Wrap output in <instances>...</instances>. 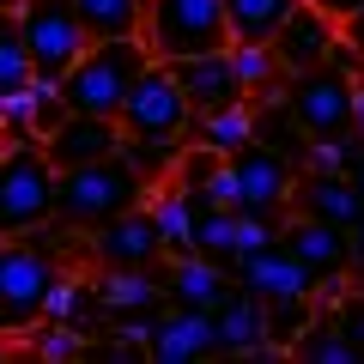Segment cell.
<instances>
[{
  "label": "cell",
  "instance_id": "obj_1",
  "mask_svg": "<svg viewBox=\"0 0 364 364\" xmlns=\"http://www.w3.org/2000/svg\"><path fill=\"white\" fill-rule=\"evenodd\" d=\"M146 188H152V182L134 170L128 152L91 158V164L61 170V182H55V219H61L67 231H91V225L116 219V213H128V207H146Z\"/></svg>",
  "mask_w": 364,
  "mask_h": 364
},
{
  "label": "cell",
  "instance_id": "obj_2",
  "mask_svg": "<svg viewBox=\"0 0 364 364\" xmlns=\"http://www.w3.org/2000/svg\"><path fill=\"white\" fill-rule=\"evenodd\" d=\"M146 67H152V49H146L140 37L85 43V55L61 73V97H67V109H79V116H122L134 79H140Z\"/></svg>",
  "mask_w": 364,
  "mask_h": 364
},
{
  "label": "cell",
  "instance_id": "obj_3",
  "mask_svg": "<svg viewBox=\"0 0 364 364\" xmlns=\"http://www.w3.org/2000/svg\"><path fill=\"white\" fill-rule=\"evenodd\" d=\"M55 182H61V170L49 164L43 140H6V152H0V237H31L55 225Z\"/></svg>",
  "mask_w": 364,
  "mask_h": 364
},
{
  "label": "cell",
  "instance_id": "obj_4",
  "mask_svg": "<svg viewBox=\"0 0 364 364\" xmlns=\"http://www.w3.org/2000/svg\"><path fill=\"white\" fill-rule=\"evenodd\" d=\"M55 279H61V261L43 243L0 237V340H25L43 322V304H49Z\"/></svg>",
  "mask_w": 364,
  "mask_h": 364
},
{
  "label": "cell",
  "instance_id": "obj_5",
  "mask_svg": "<svg viewBox=\"0 0 364 364\" xmlns=\"http://www.w3.org/2000/svg\"><path fill=\"white\" fill-rule=\"evenodd\" d=\"M140 43L152 49V61H188L231 43V18L225 0H146Z\"/></svg>",
  "mask_w": 364,
  "mask_h": 364
},
{
  "label": "cell",
  "instance_id": "obj_6",
  "mask_svg": "<svg viewBox=\"0 0 364 364\" xmlns=\"http://www.w3.org/2000/svg\"><path fill=\"white\" fill-rule=\"evenodd\" d=\"M352 85L358 79L346 67L322 61L304 67V73H286V109L304 128V140H328V134H352Z\"/></svg>",
  "mask_w": 364,
  "mask_h": 364
},
{
  "label": "cell",
  "instance_id": "obj_7",
  "mask_svg": "<svg viewBox=\"0 0 364 364\" xmlns=\"http://www.w3.org/2000/svg\"><path fill=\"white\" fill-rule=\"evenodd\" d=\"M13 25H18V37H25V49H31L37 79H61L91 43L85 25H79V13H73V0H18Z\"/></svg>",
  "mask_w": 364,
  "mask_h": 364
},
{
  "label": "cell",
  "instance_id": "obj_8",
  "mask_svg": "<svg viewBox=\"0 0 364 364\" xmlns=\"http://www.w3.org/2000/svg\"><path fill=\"white\" fill-rule=\"evenodd\" d=\"M122 134L128 140H188V128H195V109H188V97H182L176 73H170L164 61H152L140 79H134L128 104H122Z\"/></svg>",
  "mask_w": 364,
  "mask_h": 364
},
{
  "label": "cell",
  "instance_id": "obj_9",
  "mask_svg": "<svg viewBox=\"0 0 364 364\" xmlns=\"http://www.w3.org/2000/svg\"><path fill=\"white\" fill-rule=\"evenodd\" d=\"M225 164H231V182H237V213H261V219H279V213H291L298 164H291L279 146L249 140L243 152H231Z\"/></svg>",
  "mask_w": 364,
  "mask_h": 364
},
{
  "label": "cell",
  "instance_id": "obj_10",
  "mask_svg": "<svg viewBox=\"0 0 364 364\" xmlns=\"http://www.w3.org/2000/svg\"><path fill=\"white\" fill-rule=\"evenodd\" d=\"M85 249H91L97 267H158L164 261V237H158V219L146 207H128L116 219L91 225Z\"/></svg>",
  "mask_w": 364,
  "mask_h": 364
},
{
  "label": "cell",
  "instance_id": "obj_11",
  "mask_svg": "<svg viewBox=\"0 0 364 364\" xmlns=\"http://www.w3.org/2000/svg\"><path fill=\"white\" fill-rule=\"evenodd\" d=\"M237 286L255 291L261 304H279V298H316L310 267H304V261L291 255L279 237H273L267 249H249V255H237Z\"/></svg>",
  "mask_w": 364,
  "mask_h": 364
},
{
  "label": "cell",
  "instance_id": "obj_12",
  "mask_svg": "<svg viewBox=\"0 0 364 364\" xmlns=\"http://www.w3.org/2000/svg\"><path fill=\"white\" fill-rule=\"evenodd\" d=\"M122 140H128V134H122L116 116H79V109H67V116L43 134V152H49L55 170H73V164H91V158L122 152Z\"/></svg>",
  "mask_w": 364,
  "mask_h": 364
},
{
  "label": "cell",
  "instance_id": "obj_13",
  "mask_svg": "<svg viewBox=\"0 0 364 364\" xmlns=\"http://www.w3.org/2000/svg\"><path fill=\"white\" fill-rule=\"evenodd\" d=\"M279 243L310 267V279H334V273H352V231L346 225H328V219H310V213H291Z\"/></svg>",
  "mask_w": 364,
  "mask_h": 364
},
{
  "label": "cell",
  "instance_id": "obj_14",
  "mask_svg": "<svg viewBox=\"0 0 364 364\" xmlns=\"http://www.w3.org/2000/svg\"><path fill=\"white\" fill-rule=\"evenodd\" d=\"M170 73H176V85H182V97H188V109H225V104H237V97H249L243 91V79H237V67H231V43L225 49H207V55H188V61H164Z\"/></svg>",
  "mask_w": 364,
  "mask_h": 364
},
{
  "label": "cell",
  "instance_id": "obj_15",
  "mask_svg": "<svg viewBox=\"0 0 364 364\" xmlns=\"http://www.w3.org/2000/svg\"><path fill=\"white\" fill-rule=\"evenodd\" d=\"M158 364H195L219 352V334H213V310H182V304H164L158 310V328L146 340Z\"/></svg>",
  "mask_w": 364,
  "mask_h": 364
},
{
  "label": "cell",
  "instance_id": "obj_16",
  "mask_svg": "<svg viewBox=\"0 0 364 364\" xmlns=\"http://www.w3.org/2000/svg\"><path fill=\"white\" fill-rule=\"evenodd\" d=\"M334 37H340V18H328L322 6L298 0V6H291V18L279 25V37H273V55H279V67H286V73H304V67H322V61H328Z\"/></svg>",
  "mask_w": 364,
  "mask_h": 364
},
{
  "label": "cell",
  "instance_id": "obj_17",
  "mask_svg": "<svg viewBox=\"0 0 364 364\" xmlns=\"http://www.w3.org/2000/svg\"><path fill=\"white\" fill-rule=\"evenodd\" d=\"M213 334H219V352L231 358H249V352H267L273 346V328H267V304L255 291H225L219 310H213Z\"/></svg>",
  "mask_w": 364,
  "mask_h": 364
},
{
  "label": "cell",
  "instance_id": "obj_18",
  "mask_svg": "<svg viewBox=\"0 0 364 364\" xmlns=\"http://www.w3.org/2000/svg\"><path fill=\"white\" fill-rule=\"evenodd\" d=\"M291 207L310 213V219H328V225H358L364 213V195L352 188L346 170H298V188H291Z\"/></svg>",
  "mask_w": 364,
  "mask_h": 364
},
{
  "label": "cell",
  "instance_id": "obj_19",
  "mask_svg": "<svg viewBox=\"0 0 364 364\" xmlns=\"http://www.w3.org/2000/svg\"><path fill=\"white\" fill-rule=\"evenodd\" d=\"M225 273H231V267H219V261L200 255V249L170 255V267H164V304H182V310H219V298L231 291Z\"/></svg>",
  "mask_w": 364,
  "mask_h": 364
},
{
  "label": "cell",
  "instance_id": "obj_20",
  "mask_svg": "<svg viewBox=\"0 0 364 364\" xmlns=\"http://www.w3.org/2000/svg\"><path fill=\"white\" fill-rule=\"evenodd\" d=\"M91 298L104 316H134V310H164V273L158 267H97Z\"/></svg>",
  "mask_w": 364,
  "mask_h": 364
},
{
  "label": "cell",
  "instance_id": "obj_21",
  "mask_svg": "<svg viewBox=\"0 0 364 364\" xmlns=\"http://www.w3.org/2000/svg\"><path fill=\"white\" fill-rule=\"evenodd\" d=\"M200 207H207V200H200L195 188H182V182H164V188L146 200V213L158 219V237H164V255H188V249H195Z\"/></svg>",
  "mask_w": 364,
  "mask_h": 364
},
{
  "label": "cell",
  "instance_id": "obj_22",
  "mask_svg": "<svg viewBox=\"0 0 364 364\" xmlns=\"http://www.w3.org/2000/svg\"><path fill=\"white\" fill-rule=\"evenodd\" d=\"M188 140H200L219 158L243 152V146L255 140V97H237V104H225V109H200L195 128H188Z\"/></svg>",
  "mask_w": 364,
  "mask_h": 364
},
{
  "label": "cell",
  "instance_id": "obj_23",
  "mask_svg": "<svg viewBox=\"0 0 364 364\" xmlns=\"http://www.w3.org/2000/svg\"><path fill=\"white\" fill-rule=\"evenodd\" d=\"M298 0H225V18H231V43H273L279 25L291 18Z\"/></svg>",
  "mask_w": 364,
  "mask_h": 364
},
{
  "label": "cell",
  "instance_id": "obj_24",
  "mask_svg": "<svg viewBox=\"0 0 364 364\" xmlns=\"http://www.w3.org/2000/svg\"><path fill=\"white\" fill-rule=\"evenodd\" d=\"M79 25H85L91 43L104 37H140V18H146V0H73Z\"/></svg>",
  "mask_w": 364,
  "mask_h": 364
},
{
  "label": "cell",
  "instance_id": "obj_25",
  "mask_svg": "<svg viewBox=\"0 0 364 364\" xmlns=\"http://www.w3.org/2000/svg\"><path fill=\"white\" fill-rule=\"evenodd\" d=\"M231 67H237L249 97H273V91L286 85V67H279L273 43H231Z\"/></svg>",
  "mask_w": 364,
  "mask_h": 364
},
{
  "label": "cell",
  "instance_id": "obj_26",
  "mask_svg": "<svg viewBox=\"0 0 364 364\" xmlns=\"http://www.w3.org/2000/svg\"><path fill=\"white\" fill-rule=\"evenodd\" d=\"M291 352H298V358H310V364H358V358H364V352L352 346L334 322H310L298 340H291Z\"/></svg>",
  "mask_w": 364,
  "mask_h": 364
},
{
  "label": "cell",
  "instance_id": "obj_27",
  "mask_svg": "<svg viewBox=\"0 0 364 364\" xmlns=\"http://www.w3.org/2000/svg\"><path fill=\"white\" fill-rule=\"evenodd\" d=\"M195 249H200V255H213L219 267H237V207H200Z\"/></svg>",
  "mask_w": 364,
  "mask_h": 364
},
{
  "label": "cell",
  "instance_id": "obj_28",
  "mask_svg": "<svg viewBox=\"0 0 364 364\" xmlns=\"http://www.w3.org/2000/svg\"><path fill=\"white\" fill-rule=\"evenodd\" d=\"M31 79H37V67H31L25 37H18V25H13V18H0V97L25 91Z\"/></svg>",
  "mask_w": 364,
  "mask_h": 364
},
{
  "label": "cell",
  "instance_id": "obj_29",
  "mask_svg": "<svg viewBox=\"0 0 364 364\" xmlns=\"http://www.w3.org/2000/svg\"><path fill=\"white\" fill-rule=\"evenodd\" d=\"M25 346L37 352V358L61 364V358H79V352H85V328H73V322H37L25 334Z\"/></svg>",
  "mask_w": 364,
  "mask_h": 364
},
{
  "label": "cell",
  "instance_id": "obj_30",
  "mask_svg": "<svg viewBox=\"0 0 364 364\" xmlns=\"http://www.w3.org/2000/svg\"><path fill=\"white\" fill-rule=\"evenodd\" d=\"M352 152H358V134H328V140H310V170H352Z\"/></svg>",
  "mask_w": 364,
  "mask_h": 364
},
{
  "label": "cell",
  "instance_id": "obj_31",
  "mask_svg": "<svg viewBox=\"0 0 364 364\" xmlns=\"http://www.w3.org/2000/svg\"><path fill=\"white\" fill-rule=\"evenodd\" d=\"M328 322H334V328H340V334H346V340H352V346H358V352H364V291H358V298H340V304H334V310H328Z\"/></svg>",
  "mask_w": 364,
  "mask_h": 364
},
{
  "label": "cell",
  "instance_id": "obj_32",
  "mask_svg": "<svg viewBox=\"0 0 364 364\" xmlns=\"http://www.w3.org/2000/svg\"><path fill=\"white\" fill-rule=\"evenodd\" d=\"M200 200H207V207H237V182H231V164H219L207 182H200Z\"/></svg>",
  "mask_w": 364,
  "mask_h": 364
},
{
  "label": "cell",
  "instance_id": "obj_33",
  "mask_svg": "<svg viewBox=\"0 0 364 364\" xmlns=\"http://www.w3.org/2000/svg\"><path fill=\"white\" fill-rule=\"evenodd\" d=\"M340 37H346L352 49L364 55V6H358V13H346V18H340Z\"/></svg>",
  "mask_w": 364,
  "mask_h": 364
},
{
  "label": "cell",
  "instance_id": "obj_34",
  "mask_svg": "<svg viewBox=\"0 0 364 364\" xmlns=\"http://www.w3.org/2000/svg\"><path fill=\"white\" fill-rule=\"evenodd\" d=\"M310 6H322V13H328V18H346V13H358L364 0H310Z\"/></svg>",
  "mask_w": 364,
  "mask_h": 364
},
{
  "label": "cell",
  "instance_id": "obj_35",
  "mask_svg": "<svg viewBox=\"0 0 364 364\" xmlns=\"http://www.w3.org/2000/svg\"><path fill=\"white\" fill-rule=\"evenodd\" d=\"M352 134H358V140H364V79H358V85H352Z\"/></svg>",
  "mask_w": 364,
  "mask_h": 364
},
{
  "label": "cell",
  "instance_id": "obj_36",
  "mask_svg": "<svg viewBox=\"0 0 364 364\" xmlns=\"http://www.w3.org/2000/svg\"><path fill=\"white\" fill-rule=\"evenodd\" d=\"M346 176H352V188L364 195V140H358V152H352V170H346Z\"/></svg>",
  "mask_w": 364,
  "mask_h": 364
},
{
  "label": "cell",
  "instance_id": "obj_37",
  "mask_svg": "<svg viewBox=\"0 0 364 364\" xmlns=\"http://www.w3.org/2000/svg\"><path fill=\"white\" fill-rule=\"evenodd\" d=\"M352 255L364 261V213H358V225H352Z\"/></svg>",
  "mask_w": 364,
  "mask_h": 364
},
{
  "label": "cell",
  "instance_id": "obj_38",
  "mask_svg": "<svg viewBox=\"0 0 364 364\" xmlns=\"http://www.w3.org/2000/svg\"><path fill=\"white\" fill-rule=\"evenodd\" d=\"M18 13V0H0V18H13Z\"/></svg>",
  "mask_w": 364,
  "mask_h": 364
},
{
  "label": "cell",
  "instance_id": "obj_39",
  "mask_svg": "<svg viewBox=\"0 0 364 364\" xmlns=\"http://www.w3.org/2000/svg\"><path fill=\"white\" fill-rule=\"evenodd\" d=\"M0 152H6V134H0Z\"/></svg>",
  "mask_w": 364,
  "mask_h": 364
},
{
  "label": "cell",
  "instance_id": "obj_40",
  "mask_svg": "<svg viewBox=\"0 0 364 364\" xmlns=\"http://www.w3.org/2000/svg\"><path fill=\"white\" fill-rule=\"evenodd\" d=\"M0 352H6V346H0Z\"/></svg>",
  "mask_w": 364,
  "mask_h": 364
},
{
  "label": "cell",
  "instance_id": "obj_41",
  "mask_svg": "<svg viewBox=\"0 0 364 364\" xmlns=\"http://www.w3.org/2000/svg\"><path fill=\"white\" fill-rule=\"evenodd\" d=\"M358 291H364V286H358Z\"/></svg>",
  "mask_w": 364,
  "mask_h": 364
}]
</instances>
